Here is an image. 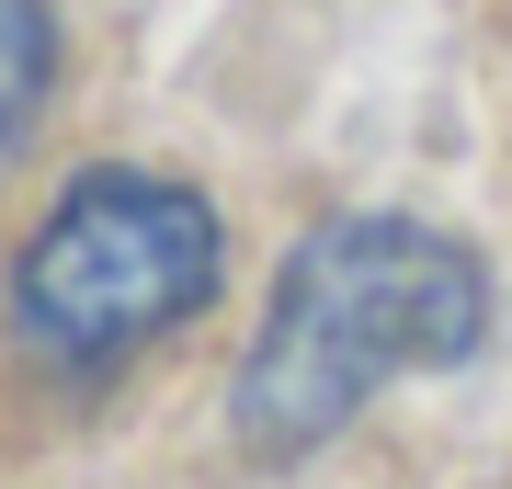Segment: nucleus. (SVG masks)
Segmentation results:
<instances>
[{
    "mask_svg": "<svg viewBox=\"0 0 512 489\" xmlns=\"http://www.w3.org/2000/svg\"><path fill=\"white\" fill-rule=\"evenodd\" d=\"M490 342V262L421 217H330L285 251L262 342L239 364V444L308 455L330 444L387 376L467 364Z\"/></svg>",
    "mask_w": 512,
    "mask_h": 489,
    "instance_id": "1",
    "label": "nucleus"
},
{
    "mask_svg": "<svg viewBox=\"0 0 512 489\" xmlns=\"http://www.w3.org/2000/svg\"><path fill=\"white\" fill-rule=\"evenodd\" d=\"M217 296V217L194 182L160 171H80L12 262V342L35 364H126Z\"/></svg>",
    "mask_w": 512,
    "mask_h": 489,
    "instance_id": "2",
    "label": "nucleus"
},
{
    "mask_svg": "<svg viewBox=\"0 0 512 489\" xmlns=\"http://www.w3.org/2000/svg\"><path fill=\"white\" fill-rule=\"evenodd\" d=\"M46 80H57V23H46V0H0V171L35 148Z\"/></svg>",
    "mask_w": 512,
    "mask_h": 489,
    "instance_id": "3",
    "label": "nucleus"
}]
</instances>
